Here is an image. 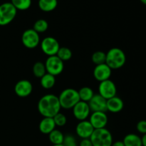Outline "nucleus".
<instances>
[{"label": "nucleus", "instance_id": "14", "mask_svg": "<svg viewBox=\"0 0 146 146\" xmlns=\"http://www.w3.org/2000/svg\"><path fill=\"white\" fill-rule=\"evenodd\" d=\"M94 127L89 122V121H81L78 123L76 126V133L81 139L90 138L94 131Z\"/></svg>", "mask_w": 146, "mask_h": 146}, {"label": "nucleus", "instance_id": "8", "mask_svg": "<svg viewBox=\"0 0 146 146\" xmlns=\"http://www.w3.org/2000/svg\"><path fill=\"white\" fill-rule=\"evenodd\" d=\"M40 46L43 53L48 56L56 55L60 48L58 41L52 36H47L43 38L40 42Z\"/></svg>", "mask_w": 146, "mask_h": 146}, {"label": "nucleus", "instance_id": "23", "mask_svg": "<svg viewBox=\"0 0 146 146\" xmlns=\"http://www.w3.org/2000/svg\"><path fill=\"white\" fill-rule=\"evenodd\" d=\"M33 74L36 78H41L43 76L46 74V69L45 64L41 61H37L33 65L32 68Z\"/></svg>", "mask_w": 146, "mask_h": 146}, {"label": "nucleus", "instance_id": "18", "mask_svg": "<svg viewBox=\"0 0 146 146\" xmlns=\"http://www.w3.org/2000/svg\"><path fill=\"white\" fill-rule=\"evenodd\" d=\"M38 7L44 12H50L55 9L58 5L57 0H38Z\"/></svg>", "mask_w": 146, "mask_h": 146}, {"label": "nucleus", "instance_id": "19", "mask_svg": "<svg viewBox=\"0 0 146 146\" xmlns=\"http://www.w3.org/2000/svg\"><path fill=\"white\" fill-rule=\"evenodd\" d=\"M123 142L125 146H143L141 138L135 133H129L125 135Z\"/></svg>", "mask_w": 146, "mask_h": 146}, {"label": "nucleus", "instance_id": "16", "mask_svg": "<svg viewBox=\"0 0 146 146\" xmlns=\"http://www.w3.org/2000/svg\"><path fill=\"white\" fill-rule=\"evenodd\" d=\"M124 103L120 97L115 96L107 100V111L109 112L116 113L123 109Z\"/></svg>", "mask_w": 146, "mask_h": 146}, {"label": "nucleus", "instance_id": "6", "mask_svg": "<svg viewBox=\"0 0 146 146\" xmlns=\"http://www.w3.org/2000/svg\"><path fill=\"white\" fill-rule=\"evenodd\" d=\"M44 64L46 69V73L54 76L60 75L64 71V61H61L56 55L48 56Z\"/></svg>", "mask_w": 146, "mask_h": 146}, {"label": "nucleus", "instance_id": "29", "mask_svg": "<svg viewBox=\"0 0 146 146\" xmlns=\"http://www.w3.org/2000/svg\"><path fill=\"white\" fill-rule=\"evenodd\" d=\"M63 145L64 146H77L76 139L71 134H67L64 135Z\"/></svg>", "mask_w": 146, "mask_h": 146}, {"label": "nucleus", "instance_id": "24", "mask_svg": "<svg viewBox=\"0 0 146 146\" xmlns=\"http://www.w3.org/2000/svg\"><path fill=\"white\" fill-rule=\"evenodd\" d=\"M12 5L19 11L29 9L31 5V0H11Z\"/></svg>", "mask_w": 146, "mask_h": 146}, {"label": "nucleus", "instance_id": "30", "mask_svg": "<svg viewBox=\"0 0 146 146\" xmlns=\"http://www.w3.org/2000/svg\"><path fill=\"white\" fill-rule=\"evenodd\" d=\"M136 129L140 133L145 134L146 133V121L142 120L140 121L136 125Z\"/></svg>", "mask_w": 146, "mask_h": 146}, {"label": "nucleus", "instance_id": "31", "mask_svg": "<svg viewBox=\"0 0 146 146\" xmlns=\"http://www.w3.org/2000/svg\"><path fill=\"white\" fill-rule=\"evenodd\" d=\"M79 146H93V144L90 138H85V139L81 140Z\"/></svg>", "mask_w": 146, "mask_h": 146}, {"label": "nucleus", "instance_id": "11", "mask_svg": "<svg viewBox=\"0 0 146 146\" xmlns=\"http://www.w3.org/2000/svg\"><path fill=\"white\" fill-rule=\"evenodd\" d=\"M88 121L94 129L104 128L108 124V115L106 112H92Z\"/></svg>", "mask_w": 146, "mask_h": 146}, {"label": "nucleus", "instance_id": "1", "mask_svg": "<svg viewBox=\"0 0 146 146\" xmlns=\"http://www.w3.org/2000/svg\"><path fill=\"white\" fill-rule=\"evenodd\" d=\"M38 113L43 117L53 118L60 112L61 108L58 98L54 94H46L41 97L37 105Z\"/></svg>", "mask_w": 146, "mask_h": 146}, {"label": "nucleus", "instance_id": "12", "mask_svg": "<svg viewBox=\"0 0 146 146\" xmlns=\"http://www.w3.org/2000/svg\"><path fill=\"white\" fill-rule=\"evenodd\" d=\"M91 111L92 112H106L107 100L99 94H94L88 102Z\"/></svg>", "mask_w": 146, "mask_h": 146}, {"label": "nucleus", "instance_id": "7", "mask_svg": "<svg viewBox=\"0 0 146 146\" xmlns=\"http://www.w3.org/2000/svg\"><path fill=\"white\" fill-rule=\"evenodd\" d=\"M21 42L27 48H35L40 44L39 34L34 31L33 29L25 30L21 35Z\"/></svg>", "mask_w": 146, "mask_h": 146}, {"label": "nucleus", "instance_id": "2", "mask_svg": "<svg viewBox=\"0 0 146 146\" xmlns=\"http://www.w3.org/2000/svg\"><path fill=\"white\" fill-rule=\"evenodd\" d=\"M126 62V56L124 51L119 48H111L106 53V64L111 70H117L122 68Z\"/></svg>", "mask_w": 146, "mask_h": 146}, {"label": "nucleus", "instance_id": "13", "mask_svg": "<svg viewBox=\"0 0 146 146\" xmlns=\"http://www.w3.org/2000/svg\"><path fill=\"white\" fill-rule=\"evenodd\" d=\"M33 91V86L29 80L21 79L14 86V92L20 98H26L31 95Z\"/></svg>", "mask_w": 146, "mask_h": 146}, {"label": "nucleus", "instance_id": "5", "mask_svg": "<svg viewBox=\"0 0 146 146\" xmlns=\"http://www.w3.org/2000/svg\"><path fill=\"white\" fill-rule=\"evenodd\" d=\"M17 10L11 2L3 3L0 5V26L9 24L15 19Z\"/></svg>", "mask_w": 146, "mask_h": 146}, {"label": "nucleus", "instance_id": "25", "mask_svg": "<svg viewBox=\"0 0 146 146\" xmlns=\"http://www.w3.org/2000/svg\"><path fill=\"white\" fill-rule=\"evenodd\" d=\"M72 51L70 48L67 47H60L57 52L56 56L63 61H67L70 60L72 57Z\"/></svg>", "mask_w": 146, "mask_h": 146}, {"label": "nucleus", "instance_id": "9", "mask_svg": "<svg viewBox=\"0 0 146 146\" xmlns=\"http://www.w3.org/2000/svg\"><path fill=\"white\" fill-rule=\"evenodd\" d=\"M117 94V88L115 83L111 79L100 82L98 86V94L104 97L105 99L115 96Z\"/></svg>", "mask_w": 146, "mask_h": 146}, {"label": "nucleus", "instance_id": "20", "mask_svg": "<svg viewBox=\"0 0 146 146\" xmlns=\"http://www.w3.org/2000/svg\"><path fill=\"white\" fill-rule=\"evenodd\" d=\"M40 84H41V87L44 88V89H51V88H52L55 86V76L46 73L45 75L43 76L40 78Z\"/></svg>", "mask_w": 146, "mask_h": 146}, {"label": "nucleus", "instance_id": "34", "mask_svg": "<svg viewBox=\"0 0 146 146\" xmlns=\"http://www.w3.org/2000/svg\"><path fill=\"white\" fill-rule=\"evenodd\" d=\"M140 1H141V2L143 3V4H145V5H146V0H140Z\"/></svg>", "mask_w": 146, "mask_h": 146}, {"label": "nucleus", "instance_id": "27", "mask_svg": "<svg viewBox=\"0 0 146 146\" xmlns=\"http://www.w3.org/2000/svg\"><path fill=\"white\" fill-rule=\"evenodd\" d=\"M48 24L45 19H38L37 21H36V22L34 23V27H33V29L35 31H36L38 34L40 33H44L48 29Z\"/></svg>", "mask_w": 146, "mask_h": 146}, {"label": "nucleus", "instance_id": "32", "mask_svg": "<svg viewBox=\"0 0 146 146\" xmlns=\"http://www.w3.org/2000/svg\"><path fill=\"white\" fill-rule=\"evenodd\" d=\"M111 146H125V145H124L123 142V141H115V142L113 143Z\"/></svg>", "mask_w": 146, "mask_h": 146}, {"label": "nucleus", "instance_id": "10", "mask_svg": "<svg viewBox=\"0 0 146 146\" xmlns=\"http://www.w3.org/2000/svg\"><path fill=\"white\" fill-rule=\"evenodd\" d=\"M72 110L74 117L79 121H85L91 115V109L88 104L84 101H80L77 103Z\"/></svg>", "mask_w": 146, "mask_h": 146}, {"label": "nucleus", "instance_id": "26", "mask_svg": "<svg viewBox=\"0 0 146 146\" xmlns=\"http://www.w3.org/2000/svg\"><path fill=\"white\" fill-rule=\"evenodd\" d=\"M106 59V54L102 51H96L91 56V60H92L93 63L96 64V66L105 64Z\"/></svg>", "mask_w": 146, "mask_h": 146}, {"label": "nucleus", "instance_id": "15", "mask_svg": "<svg viewBox=\"0 0 146 146\" xmlns=\"http://www.w3.org/2000/svg\"><path fill=\"white\" fill-rule=\"evenodd\" d=\"M111 74H112V70L106 63L96 66L93 72L95 79L99 82L110 79Z\"/></svg>", "mask_w": 146, "mask_h": 146}, {"label": "nucleus", "instance_id": "21", "mask_svg": "<svg viewBox=\"0 0 146 146\" xmlns=\"http://www.w3.org/2000/svg\"><path fill=\"white\" fill-rule=\"evenodd\" d=\"M64 135L61 131L54 129L48 134V139L53 145H61L64 141Z\"/></svg>", "mask_w": 146, "mask_h": 146}, {"label": "nucleus", "instance_id": "17", "mask_svg": "<svg viewBox=\"0 0 146 146\" xmlns=\"http://www.w3.org/2000/svg\"><path fill=\"white\" fill-rule=\"evenodd\" d=\"M38 129L41 133L48 135L51 131L56 129V124L53 118L44 117L38 124Z\"/></svg>", "mask_w": 146, "mask_h": 146}, {"label": "nucleus", "instance_id": "3", "mask_svg": "<svg viewBox=\"0 0 146 146\" xmlns=\"http://www.w3.org/2000/svg\"><path fill=\"white\" fill-rule=\"evenodd\" d=\"M58 98L61 108L66 110L72 109L74 106L80 101L78 91L71 88L63 90Z\"/></svg>", "mask_w": 146, "mask_h": 146}, {"label": "nucleus", "instance_id": "33", "mask_svg": "<svg viewBox=\"0 0 146 146\" xmlns=\"http://www.w3.org/2000/svg\"><path fill=\"white\" fill-rule=\"evenodd\" d=\"M141 142H142L143 146H146V133L143 134V135L141 138Z\"/></svg>", "mask_w": 146, "mask_h": 146}, {"label": "nucleus", "instance_id": "4", "mask_svg": "<svg viewBox=\"0 0 146 146\" xmlns=\"http://www.w3.org/2000/svg\"><path fill=\"white\" fill-rule=\"evenodd\" d=\"M90 140L93 146H111L113 143L112 134L106 128L94 130Z\"/></svg>", "mask_w": 146, "mask_h": 146}, {"label": "nucleus", "instance_id": "28", "mask_svg": "<svg viewBox=\"0 0 146 146\" xmlns=\"http://www.w3.org/2000/svg\"><path fill=\"white\" fill-rule=\"evenodd\" d=\"M53 119H54V123H55L56 126L63 127L67 123V118L64 114L61 113V112H59L55 116L53 117Z\"/></svg>", "mask_w": 146, "mask_h": 146}, {"label": "nucleus", "instance_id": "35", "mask_svg": "<svg viewBox=\"0 0 146 146\" xmlns=\"http://www.w3.org/2000/svg\"><path fill=\"white\" fill-rule=\"evenodd\" d=\"M52 146H64L63 144H61V145H53Z\"/></svg>", "mask_w": 146, "mask_h": 146}, {"label": "nucleus", "instance_id": "22", "mask_svg": "<svg viewBox=\"0 0 146 146\" xmlns=\"http://www.w3.org/2000/svg\"><path fill=\"white\" fill-rule=\"evenodd\" d=\"M78 96H79L80 101H84V102L88 103L90 100L94 96V93L91 88L88 86H84L80 88L79 91H78Z\"/></svg>", "mask_w": 146, "mask_h": 146}]
</instances>
